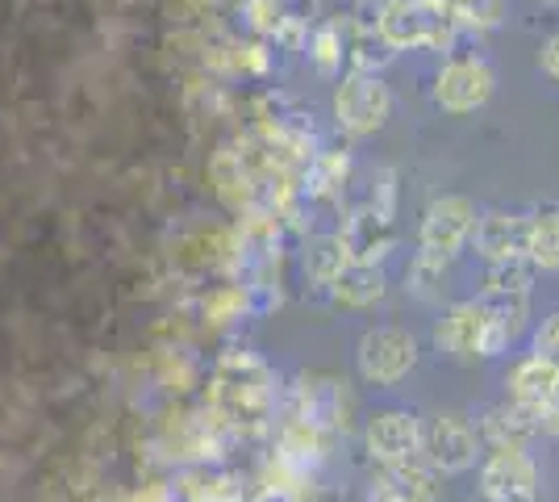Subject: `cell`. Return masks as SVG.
Returning a JSON list of instances; mask_svg holds the SVG:
<instances>
[{
  "label": "cell",
  "instance_id": "6da1fadb",
  "mask_svg": "<svg viewBox=\"0 0 559 502\" xmlns=\"http://www.w3.org/2000/svg\"><path fill=\"white\" fill-rule=\"evenodd\" d=\"M455 34L430 0H384L376 13V38L389 50H447Z\"/></svg>",
  "mask_w": 559,
  "mask_h": 502
},
{
  "label": "cell",
  "instance_id": "7a4b0ae2",
  "mask_svg": "<svg viewBox=\"0 0 559 502\" xmlns=\"http://www.w3.org/2000/svg\"><path fill=\"white\" fill-rule=\"evenodd\" d=\"M476 201L472 197H460V192H447V197H435L421 214L418 226V260L443 268L447 260H455L464 252V243L472 240V226H476Z\"/></svg>",
  "mask_w": 559,
  "mask_h": 502
},
{
  "label": "cell",
  "instance_id": "3957f363",
  "mask_svg": "<svg viewBox=\"0 0 559 502\" xmlns=\"http://www.w3.org/2000/svg\"><path fill=\"white\" fill-rule=\"evenodd\" d=\"M435 343L455 360H489L506 352V339L497 335L480 297L476 302H455L443 314V323L435 327Z\"/></svg>",
  "mask_w": 559,
  "mask_h": 502
},
{
  "label": "cell",
  "instance_id": "277c9868",
  "mask_svg": "<svg viewBox=\"0 0 559 502\" xmlns=\"http://www.w3.org/2000/svg\"><path fill=\"white\" fill-rule=\"evenodd\" d=\"M480 435L460 415H430L418 428V460L435 474H464L476 465Z\"/></svg>",
  "mask_w": 559,
  "mask_h": 502
},
{
  "label": "cell",
  "instance_id": "5b68a950",
  "mask_svg": "<svg viewBox=\"0 0 559 502\" xmlns=\"http://www.w3.org/2000/svg\"><path fill=\"white\" fill-rule=\"evenodd\" d=\"M359 377L372 385H396L405 382L418 364V339L405 327H376L359 339Z\"/></svg>",
  "mask_w": 559,
  "mask_h": 502
},
{
  "label": "cell",
  "instance_id": "8992f818",
  "mask_svg": "<svg viewBox=\"0 0 559 502\" xmlns=\"http://www.w3.org/2000/svg\"><path fill=\"white\" fill-rule=\"evenodd\" d=\"M389 114H393V93L380 75L355 72L334 89V118L347 135H376Z\"/></svg>",
  "mask_w": 559,
  "mask_h": 502
},
{
  "label": "cell",
  "instance_id": "52a82bcc",
  "mask_svg": "<svg viewBox=\"0 0 559 502\" xmlns=\"http://www.w3.org/2000/svg\"><path fill=\"white\" fill-rule=\"evenodd\" d=\"M497 89V75L485 59L476 55H460V59H447L439 80H435V101L447 114H476L492 101Z\"/></svg>",
  "mask_w": 559,
  "mask_h": 502
},
{
  "label": "cell",
  "instance_id": "ba28073f",
  "mask_svg": "<svg viewBox=\"0 0 559 502\" xmlns=\"http://www.w3.org/2000/svg\"><path fill=\"white\" fill-rule=\"evenodd\" d=\"M480 494H485V502H535V456L526 448H489L485 465H480Z\"/></svg>",
  "mask_w": 559,
  "mask_h": 502
},
{
  "label": "cell",
  "instance_id": "9c48e42d",
  "mask_svg": "<svg viewBox=\"0 0 559 502\" xmlns=\"http://www.w3.org/2000/svg\"><path fill=\"white\" fill-rule=\"evenodd\" d=\"M480 260H513V256H526V243H531V214H506V210H485L476 214L472 226V240Z\"/></svg>",
  "mask_w": 559,
  "mask_h": 502
},
{
  "label": "cell",
  "instance_id": "30bf717a",
  "mask_svg": "<svg viewBox=\"0 0 559 502\" xmlns=\"http://www.w3.org/2000/svg\"><path fill=\"white\" fill-rule=\"evenodd\" d=\"M418 419L409 410H380L368 423V453L376 465H405L418 460Z\"/></svg>",
  "mask_w": 559,
  "mask_h": 502
},
{
  "label": "cell",
  "instance_id": "8fae6325",
  "mask_svg": "<svg viewBox=\"0 0 559 502\" xmlns=\"http://www.w3.org/2000/svg\"><path fill=\"white\" fill-rule=\"evenodd\" d=\"M368 502H439L435 490V469H426L421 460H405V465H380L372 478Z\"/></svg>",
  "mask_w": 559,
  "mask_h": 502
},
{
  "label": "cell",
  "instance_id": "7c38bea8",
  "mask_svg": "<svg viewBox=\"0 0 559 502\" xmlns=\"http://www.w3.org/2000/svg\"><path fill=\"white\" fill-rule=\"evenodd\" d=\"M393 218H389V206H376V210H359L350 218L347 235V256L355 264H380L389 252H393Z\"/></svg>",
  "mask_w": 559,
  "mask_h": 502
},
{
  "label": "cell",
  "instance_id": "4fadbf2b",
  "mask_svg": "<svg viewBox=\"0 0 559 502\" xmlns=\"http://www.w3.org/2000/svg\"><path fill=\"white\" fill-rule=\"evenodd\" d=\"M556 382H559L556 364L531 352V357H522L510 369V377H506V394H510L513 407H522V410H531V415H535V410L543 407V398L551 394V385Z\"/></svg>",
  "mask_w": 559,
  "mask_h": 502
},
{
  "label": "cell",
  "instance_id": "5bb4252c",
  "mask_svg": "<svg viewBox=\"0 0 559 502\" xmlns=\"http://www.w3.org/2000/svg\"><path fill=\"white\" fill-rule=\"evenodd\" d=\"M538 431L535 415L522 407H513V402H506V407H492L485 419H480V440L489 444V448H526V440Z\"/></svg>",
  "mask_w": 559,
  "mask_h": 502
},
{
  "label": "cell",
  "instance_id": "9a60e30c",
  "mask_svg": "<svg viewBox=\"0 0 559 502\" xmlns=\"http://www.w3.org/2000/svg\"><path fill=\"white\" fill-rule=\"evenodd\" d=\"M334 297L343 302V306H372L384 297V272H380V264H355L350 260L338 277H334Z\"/></svg>",
  "mask_w": 559,
  "mask_h": 502
},
{
  "label": "cell",
  "instance_id": "2e32d148",
  "mask_svg": "<svg viewBox=\"0 0 559 502\" xmlns=\"http://www.w3.org/2000/svg\"><path fill=\"white\" fill-rule=\"evenodd\" d=\"M526 260L535 264L538 272H559V210H538V214H531Z\"/></svg>",
  "mask_w": 559,
  "mask_h": 502
},
{
  "label": "cell",
  "instance_id": "e0dca14e",
  "mask_svg": "<svg viewBox=\"0 0 559 502\" xmlns=\"http://www.w3.org/2000/svg\"><path fill=\"white\" fill-rule=\"evenodd\" d=\"M538 268L526 256H513V260H497L485 272V293H518V297H531Z\"/></svg>",
  "mask_w": 559,
  "mask_h": 502
},
{
  "label": "cell",
  "instance_id": "ac0fdd59",
  "mask_svg": "<svg viewBox=\"0 0 559 502\" xmlns=\"http://www.w3.org/2000/svg\"><path fill=\"white\" fill-rule=\"evenodd\" d=\"M455 30H492L501 22V4L497 0H430Z\"/></svg>",
  "mask_w": 559,
  "mask_h": 502
},
{
  "label": "cell",
  "instance_id": "d6986e66",
  "mask_svg": "<svg viewBox=\"0 0 559 502\" xmlns=\"http://www.w3.org/2000/svg\"><path fill=\"white\" fill-rule=\"evenodd\" d=\"M305 264H309V277H313V281H322V285H334V277H338V272H343V268L350 264L343 235H334V240H318Z\"/></svg>",
  "mask_w": 559,
  "mask_h": 502
},
{
  "label": "cell",
  "instance_id": "ffe728a7",
  "mask_svg": "<svg viewBox=\"0 0 559 502\" xmlns=\"http://www.w3.org/2000/svg\"><path fill=\"white\" fill-rule=\"evenodd\" d=\"M535 357L551 360V364L559 369V314L543 318V327L535 331Z\"/></svg>",
  "mask_w": 559,
  "mask_h": 502
},
{
  "label": "cell",
  "instance_id": "44dd1931",
  "mask_svg": "<svg viewBox=\"0 0 559 502\" xmlns=\"http://www.w3.org/2000/svg\"><path fill=\"white\" fill-rule=\"evenodd\" d=\"M535 423H538V431H547V435L559 440V382L551 385V394H547L543 407L535 410Z\"/></svg>",
  "mask_w": 559,
  "mask_h": 502
},
{
  "label": "cell",
  "instance_id": "7402d4cb",
  "mask_svg": "<svg viewBox=\"0 0 559 502\" xmlns=\"http://www.w3.org/2000/svg\"><path fill=\"white\" fill-rule=\"evenodd\" d=\"M538 68L551 75V80H559V34H551V38L538 47Z\"/></svg>",
  "mask_w": 559,
  "mask_h": 502
},
{
  "label": "cell",
  "instance_id": "603a6c76",
  "mask_svg": "<svg viewBox=\"0 0 559 502\" xmlns=\"http://www.w3.org/2000/svg\"><path fill=\"white\" fill-rule=\"evenodd\" d=\"M318 59H322V68H334V63H338V43H334V30H326V34H322V43H318Z\"/></svg>",
  "mask_w": 559,
  "mask_h": 502
},
{
  "label": "cell",
  "instance_id": "cb8c5ba5",
  "mask_svg": "<svg viewBox=\"0 0 559 502\" xmlns=\"http://www.w3.org/2000/svg\"><path fill=\"white\" fill-rule=\"evenodd\" d=\"M543 4H559V0H543Z\"/></svg>",
  "mask_w": 559,
  "mask_h": 502
}]
</instances>
